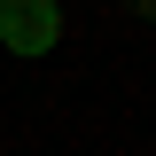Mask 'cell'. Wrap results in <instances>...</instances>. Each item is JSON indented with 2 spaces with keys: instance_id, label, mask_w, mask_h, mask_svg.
I'll list each match as a JSON object with an SVG mask.
<instances>
[{
  "instance_id": "3",
  "label": "cell",
  "mask_w": 156,
  "mask_h": 156,
  "mask_svg": "<svg viewBox=\"0 0 156 156\" xmlns=\"http://www.w3.org/2000/svg\"><path fill=\"white\" fill-rule=\"evenodd\" d=\"M0 8H8V0H0Z\"/></svg>"
},
{
  "instance_id": "1",
  "label": "cell",
  "mask_w": 156,
  "mask_h": 156,
  "mask_svg": "<svg viewBox=\"0 0 156 156\" xmlns=\"http://www.w3.org/2000/svg\"><path fill=\"white\" fill-rule=\"evenodd\" d=\"M0 39H8L16 55H47V47L62 39L55 0H8V8H0Z\"/></svg>"
},
{
  "instance_id": "2",
  "label": "cell",
  "mask_w": 156,
  "mask_h": 156,
  "mask_svg": "<svg viewBox=\"0 0 156 156\" xmlns=\"http://www.w3.org/2000/svg\"><path fill=\"white\" fill-rule=\"evenodd\" d=\"M133 16H148V23H156V0H133Z\"/></svg>"
}]
</instances>
